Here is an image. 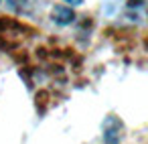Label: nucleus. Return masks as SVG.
Here are the masks:
<instances>
[{
	"label": "nucleus",
	"mask_w": 148,
	"mask_h": 144,
	"mask_svg": "<svg viewBox=\"0 0 148 144\" xmlns=\"http://www.w3.org/2000/svg\"><path fill=\"white\" fill-rule=\"evenodd\" d=\"M65 2H69V4H73V6H77V4H81L83 0H65Z\"/></svg>",
	"instance_id": "obj_4"
},
{
	"label": "nucleus",
	"mask_w": 148,
	"mask_h": 144,
	"mask_svg": "<svg viewBox=\"0 0 148 144\" xmlns=\"http://www.w3.org/2000/svg\"><path fill=\"white\" fill-rule=\"evenodd\" d=\"M122 122L118 118H108L106 120V128H103V142L106 144H120V138H122Z\"/></svg>",
	"instance_id": "obj_1"
},
{
	"label": "nucleus",
	"mask_w": 148,
	"mask_h": 144,
	"mask_svg": "<svg viewBox=\"0 0 148 144\" xmlns=\"http://www.w3.org/2000/svg\"><path fill=\"white\" fill-rule=\"evenodd\" d=\"M47 97H49V91H39L37 93V108H39V112H45V101H47Z\"/></svg>",
	"instance_id": "obj_3"
},
{
	"label": "nucleus",
	"mask_w": 148,
	"mask_h": 144,
	"mask_svg": "<svg viewBox=\"0 0 148 144\" xmlns=\"http://www.w3.org/2000/svg\"><path fill=\"white\" fill-rule=\"evenodd\" d=\"M51 16H53V21H55L57 25H61V27H65V25H71V23L75 21V12H73V8H71V6H65V4H59V6H55Z\"/></svg>",
	"instance_id": "obj_2"
},
{
	"label": "nucleus",
	"mask_w": 148,
	"mask_h": 144,
	"mask_svg": "<svg viewBox=\"0 0 148 144\" xmlns=\"http://www.w3.org/2000/svg\"><path fill=\"white\" fill-rule=\"evenodd\" d=\"M0 2H2V0H0Z\"/></svg>",
	"instance_id": "obj_5"
}]
</instances>
